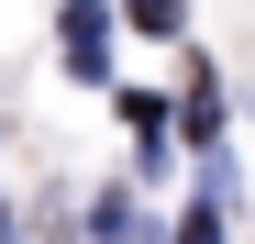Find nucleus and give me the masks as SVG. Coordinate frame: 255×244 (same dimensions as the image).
<instances>
[{
    "instance_id": "nucleus-5",
    "label": "nucleus",
    "mask_w": 255,
    "mask_h": 244,
    "mask_svg": "<svg viewBox=\"0 0 255 244\" xmlns=\"http://www.w3.org/2000/svg\"><path fill=\"white\" fill-rule=\"evenodd\" d=\"M0 244H11V211H0Z\"/></svg>"
},
{
    "instance_id": "nucleus-4",
    "label": "nucleus",
    "mask_w": 255,
    "mask_h": 244,
    "mask_svg": "<svg viewBox=\"0 0 255 244\" xmlns=\"http://www.w3.org/2000/svg\"><path fill=\"white\" fill-rule=\"evenodd\" d=\"M178 11H189V0H122V22H133V33H166V45H178Z\"/></svg>"
},
{
    "instance_id": "nucleus-2",
    "label": "nucleus",
    "mask_w": 255,
    "mask_h": 244,
    "mask_svg": "<svg viewBox=\"0 0 255 244\" xmlns=\"http://www.w3.org/2000/svg\"><path fill=\"white\" fill-rule=\"evenodd\" d=\"M122 122L144 133V167H155V155H166V100L155 89H122Z\"/></svg>"
},
{
    "instance_id": "nucleus-1",
    "label": "nucleus",
    "mask_w": 255,
    "mask_h": 244,
    "mask_svg": "<svg viewBox=\"0 0 255 244\" xmlns=\"http://www.w3.org/2000/svg\"><path fill=\"white\" fill-rule=\"evenodd\" d=\"M56 33H67V67H78V78H100V67H111V11H100V0H67Z\"/></svg>"
},
{
    "instance_id": "nucleus-3",
    "label": "nucleus",
    "mask_w": 255,
    "mask_h": 244,
    "mask_svg": "<svg viewBox=\"0 0 255 244\" xmlns=\"http://www.w3.org/2000/svg\"><path fill=\"white\" fill-rule=\"evenodd\" d=\"M89 222H100L111 244H133V233H144V211H133V189H100V211H89Z\"/></svg>"
}]
</instances>
